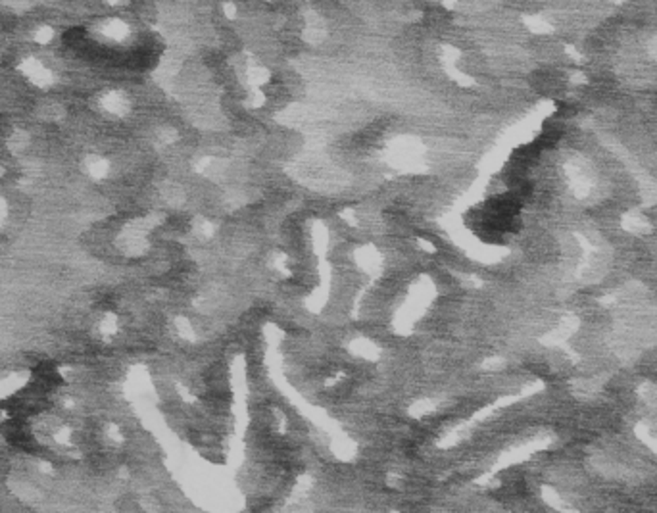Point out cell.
<instances>
[{"label":"cell","instance_id":"cell-1","mask_svg":"<svg viewBox=\"0 0 657 513\" xmlns=\"http://www.w3.org/2000/svg\"><path fill=\"white\" fill-rule=\"evenodd\" d=\"M650 50H651V54H653V56L657 58V37H656V39H653V42H651V44H650Z\"/></svg>","mask_w":657,"mask_h":513}]
</instances>
